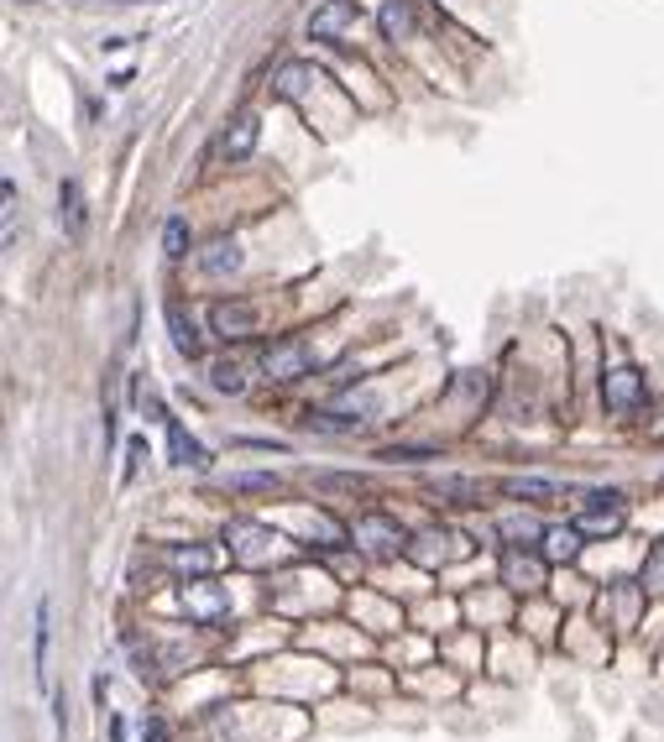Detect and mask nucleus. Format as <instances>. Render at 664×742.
Returning a JSON list of instances; mask_svg holds the SVG:
<instances>
[{
	"mask_svg": "<svg viewBox=\"0 0 664 742\" xmlns=\"http://www.w3.org/2000/svg\"><path fill=\"white\" fill-rule=\"evenodd\" d=\"M309 371H314V351H309L304 335H283L262 351V377L267 382H299V377H309Z\"/></svg>",
	"mask_w": 664,
	"mask_h": 742,
	"instance_id": "1",
	"label": "nucleus"
},
{
	"mask_svg": "<svg viewBox=\"0 0 664 742\" xmlns=\"http://www.w3.org/2000/svg\"><path fill=\"white\" fill-rule=\"evenodd\" d=\"M602 403H607V413H638V408L649 403L644 371H638V366H612V371H602Z\"/></svg>",
	"mask_w": 664,
	"mask_h": 742,
	"instance_id": "2",
	"label": "nucleus"
},
{
	"mask_svg": "<svg viewBox=\"0 0 664 742\" xmlns=\"http://www.w3.org/2000/svg\"><path fill=\"white\" fill-rule=\"evenodd\" d=\"M628 523V497L623 492H591V507L576 518L581 533H591V539H612V533H623Z\"/></svg>",
	"mask_w": 664,
	"mask_h": 742,
	"instance_id": "3",
	"label": "nucleus"
},
{
	"mask_svg": "<svg viewBox=\"0 0 664 742\" xmlns=\"http://www.w3.org/2000/svg\"><path fill=\"white\" fill-rule=\"evenodd\" d=\"M356 544L372 554V560H393V554L408 549V533L393 523V518H382V513H366L356 518Z\"/></svg>",
	"mask_w": 664,
	"mask_h": 742,
	"instance_id": "4",
	"label": "nucleus"
},
{
	"mask_svg": "<svg viewBox=\"0 0 664 742\" xmlns=\"http://www.w3.org/2000/svg\"><path fill=\"white\" fill-rule=\"evenodd\" d=\"M178 601H183V612H189L194 622H220L225 612H231V591H225L220 581H183Z\"/></svg>",
	"mask_w": 664,
	"mask_h": 742,
	"instance_id": "5",
	"label": "nucleus"
},
{
	"mask_svg": "<svg viewBox=\"0 0 664 742\" xmlns=\"http://www.w3.org/2000/svg\"><path fill=\"white\" fill-rule=\"evenodd\" d=\"M257 324H262V314H257V304H246V298H220L210 309V330L220 340H246Z\"/></svg>",
	"mask_w": 664,
	"mask_h": 742,
	"instance_id": "6",
	"label": "nucleus"
},
{
	"mask_svg": "<svg viewBox=\"0 0 664 742\" xmlns=\"http://www.w3.org/2000/svg\"><path fill=\"white\" fill-rule=\"evenodd\" d=\"M356 27V0H319L309 11V37L314 42H340Z\"/></svg>",
	"mask_w": 664,
	"mask_h": 742,
	"instance_id": "7",
	"label": "nucleus"
},
{
	"mask_svg": "<svg viewBox=\"0 0 664 742\" xmlns=\"http://www.w3.org/2000/svg\"><path fill=\"white\" fill-rule=\"evenodd\" d=\"M319 79H325V74H319L314 63H299V58H293V63H283L278 74H272V95H278V100H309Z\"/></svg>",
	"mask_w": 664,
	"mask_h": 742,
	"instance_id": "8",
	"label": "nucleus"
},
{
	"mask_svg": "<svg viewBox=\"0 0 664 742\" xmlns=\"http://www.w3.org/2000/svg\"><path fill=\"white\" fill-rule=\"evenodd\" d=\"M194 267H199L204 277H231V272L241 267V241H236V236H215L210 246L194 251Z\"/></svg>",
	"mask_w": 664,
	"mask_h": 742,
	"instance_id": "9",
	"label": "nucleus"
},
{
	"mask_svg": "<svg viewBox=\"0 0 664 742\" xmlns=\"http://www.w3.org/2000/svg\"><path fill=\"white\" fill-rule=\"evenodd\" d=\"M257 136H262V121L251 110H241L236 121H231V131L220 136V157L225 162H246L251 152H257Z\"/></svg>",
	"mask_w": 664,
	"mask_h": 742,
	"instance_id": "10",
	"label": "nucleus"
},
{
	"mask_svg": "<svg viewBox=\"0 0 664 742\" xmlns=\"http://www.w3.org/2000/svg\"><path fill=\"white\" fill-rule=\"evenodd\" d=\"M58 220H63V230H68L74 241L89 230V204H84L79 178H63V183H58Z\"/></svg>",
	"mask_w": 664,
	"mask_h": 742,
	"instance_id": "11",
	"label": "nucleus"
},
{
	"mask_svg": "<svg viewBox=\"0 0 664 742\" xmlns=\"http://www.w3.org/2000/svg\"><path fill=\"white\" fill-rule=\"evenodd\" d=\"M377 27H382V37H393V42L414 37V32H419V11H414V0H382Z\"/></svg>",
	"mask_w": 664,
	"mask_h": 742,
	"instance_id": "12",
	"label": "nucleus"
},
{
	"mask_svg": "<svg viewBox=\"0 0 664 742\" xmlns=\"http://www.w3.org/2000/svg\"><path fill=\"white\" fill-rule=\"evenodd\" d=\"M168 335H173V351L178 356H189V361L204 356V335H199V324L183 314V304H168Z\"/></svg>",
	"mask_w": 664,
	"mask_h": 742,
	"instance_id": "13",
	"label": "nucleus"
},
{
	"mask_svg": "<svg viewBox=\"0 0 664 742\" xmlns=\"http://www.w3.org/2000/svg\"><path fill=\"white\" fill-rule=\"evenodd\" d=\"M168 460H173V466H194V471H204V466H210V450H204L199 445V439L189 434V429H183V424H168Z\"/></svg>",
	"mask_w": 664,
	"mask_h": 742,
	"instance_id": "14",
	"label": "nucleus"
},
{
	"mask_svg": "<svg viewBox=\"0 0 664 742\" xmlns=\"http://www.w3.org/2000/svg\"><path fill=\"white\" fill-rule=\"evenodd\" d=\"M168 560H173V570H178V575H194V581H204V575L215 570L220 554H215V549H204V544H178V549L168 554Z\"/></svg>",
	"mask_w": 664,
	"mask_h": 742,
	"instance_id": "15",
	"label": "nucleus"
},
{
	"mask_svg": "<svg viewBox=\"0 0 664 742\" xmlns=\"http://www.w3.org/2000/svg\"><path fill=\"white\" fill-rule=\"evenodd\" d=\"M544 554H549L555 565L576 560V554H581V528H576V523H570V528H549V533H544Z\"/></svg>",
	"mask_w": 664,
	"mask_h": 742,
	"instance_id": "16",
	"label": "nucleus"
},
{
	"mask_svg": "<svg viewBox=\"0 0 664 742\" xmlns=\"http://www.w3.org/2000/svg\"><path fill=\"white\" fill-rule=\"evenodd\" d=\"M210 387H215V392H231V398H236V392H246V366H241L236 356L215 361V366H210Z\"/></svg>",
	"mask_w": 664,
	"mask_h": 742,
	"instance_id": "17",
	"label": "nucleus"
},
{
	"mask_svg": "<svg viewBox=\"0 0 664 742\" xmlns=\"http://www.w3.org/2000/svg\"><path fill=\"white\" fill-rule=\"evenodd\" d=\"M508 497L549 502V497H560V486H555V481H544V476H513V481H508Z\"/></svg>",
	"mask_w": 664,
	"mask_h": 742,
	"instance_id": "18",
	"label": "nucleus"
},
{
	"mask_svg": "<svg viewBox=\"0 0 664 742\" xmlns=\"http://www.w3.org/2000/svg\"><path fill=\"white\" fill-rule=\"evenodd\" d=\"M53 607H48V596L37 601V680L48 685V638H53Z\"/></svg>",
	"mask_w": 664,
	"mask_h": 742,
	"instance_id": "19",
	"label": "nucleus"
},
{
	"mask_svg": "<svg viewBox=\"0 0 664 742\" xmlns=\"http://www.w3.org/2000/svg\"><path fill=\"white\" fill-rule=\"evenodd\" d=\"M502 539H508V544H539L544 528H539V518H508V523H502Z\"/></svg>",
	"mask_w": 664,
	"mask_h": 742,
	"instance_id": "20",
	"label": "nucleus"
},
{
	"mask_svg": "<svg viewBox=\"0 0 664 742\" xmlns=\"http://www.w3.org/2000/svg\"><path fill=\"white\" fill-rule=\"evenodd\" d=\"M638 586H644L649 596H664V544H654V549H649V560H644V581H638Z\"/></svg>",
	"mask_w": 664,
	"mask_h": 742,
	"instance_id": "21",
	"label": "nucleus"
},
{
	"mask_svg": "<svg viewBox=\"0 0 664 742\" xmlns=\"http://www.w3.org/2000/svg\"><path fill=\"white\" fill-rule=\"evenodd\" d=\"M434 492H450L455 502H482V486L466 481V476H440V481H434Z\"/></svg>",
	"mask_w": 664,
	"mask_h": 742,
	"instance_id": "22",
	"label": "nucleus"
},
{
	"mask_svg": "<svg viewBox=\"0 0 664 742\" xmlns=\"http://www.w3.org/2000/svg\"><path fill=\"white\" fill-rule=\"evenodd\" d=\"M429 455L434 450H424V445H387V450H377V460H387V466H398V460H403V466H424Z\"/></svg>",
	"mask_w": 664,
	"mask_h": 742,
	"instance_id": "23",
	"label": "nucleus"
},
{
	"mask_svg": "<svg viewBox=\"0 0 664 742\" xmlns=\"http://www.w3.org/2000/svg\"><path fill=\"white\" fill-rule=\"evenodd\" d=\"M163 251H168V257H183V251H189V220H183V215H173L163 225Z\"/></svg>",
	"mask_w": 664,
	"mask_h": 742,
	"instance_id": "24",
	"label": "nucleus"
},
{
	"mask_svg": "<svg viewBox=\"0 0 664 742\" xmlns=\"http://www.w3.org/2000/svg\"><path fill=\"white\" fill-rule=\"evenodd\" d=\"M142 455H147V439L136 434V439H126V476L121 481H131L136 476V466H142Z\"/></svg>",
	"mask_w": 664,
	"mask_h": 742,
	"instance_id": "25",
	"label": "nucleus"
},
{
	"mask_svg": "<svg viewBox=\"0 0 664 742\" xmlns=\"http://www.w3.org/2000/svg\"><path fill=\"white\" fill-rule=\"evenodd\" d=\"M236 492H272L278 486V476H231Z\"/></svg>",
	"mask_w": 664,
	"mask_h": 742,
	"instance_id": "26",
	"label": "nucleus"
},
{
	"mask_svg": "<svg viewBox=\"0 0 664 742\" xmlns=\"http://www.w3.org/2000/svg\"><path fill=\"white\" fill-rule=\"evenodd\" d=\"M534 575H539V570H534V565H523L518 554L508 560V581H513V586H534Z\"/></svg>",
	"mask_w": 664,
	"mask_h": 742,
	"instance_id": "27",
	"label": "nucleus"
},
{
	"mask_svg": "<svg viewBox=\"0 0 664 742\" xmlns=\"http://www.w3.org/2000/svg\"><path fill=\"white\" fill-rule=\"evenodd\" d=\"M142 742H168V727H163V722H147V732H142Z\"/></svg>",
	"mask_w": 664,
	"mask_h": 742,
	"instance_id": "28",
	"label": "nucleus"
}]
</instances>
